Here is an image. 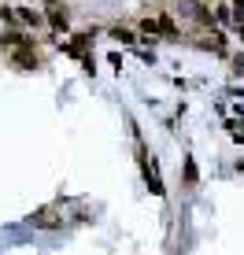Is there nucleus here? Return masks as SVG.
I'll use <instances>...</instances> for the list:
<instances>
[{
  "mask_svg": "<svg viewBox=\"0 0 244 255\" xmlns=\"http://www.w3.org/2000/svg\"><path fill=\"white\" fill-rule=\"evenodd\" d=\"M15 67H26V70H33V67H37V52L26 45V41H22L19 48H15Z\"/></svg>",
  "mask_w": 244,
  "mask_h": 255,
  "instance_id": "nucleus-1",
  "label": "nucleus"
},
{
  "mask_svg": "<svg viewBox=\"0 0 244 255\" xmlns=\"http://www.w3.org/2000/svg\"><path fill=\"white\" fill-rule=\"evenodd\" d=\"M33 222H37V226H56V207L37 211V215H33Z\"/></svg>",
  "mask_w": 244,
  "mask_h": 255,
  "instance_id": "nucleus-2",
  "label": "nucleus"
},
{
  "mask_svg": "<svg viewBox=\"0 0 244 255\" xmlns=\"http://www.w3.org/2000/svg\"><path fill=\"white\" fill-rule=\"evenodd\" d=\"M48 19H52V26H67V15H63V11H52Z\"/></svg>",
  "mask_w": 244,
  "mask_h": 255,
  "instance_id": "nucleus-3",
  "label": "nucleus"
},
{
  "mask_svg": "<svg viewBox=\"0 0 244 255\" xmlns=\"http://www.w3.org/2000/svg\"><path fill=\"white\" fill-rule=\"evenodd\" d=\"M4 15H7V11H4V7H0V19H4Z\"/></svg>",
  "mask_w": 244,
  "mask_h": 255,
  "instance_id": "nucleus-4",
  "label": "nucleus"
}]
</instances>
